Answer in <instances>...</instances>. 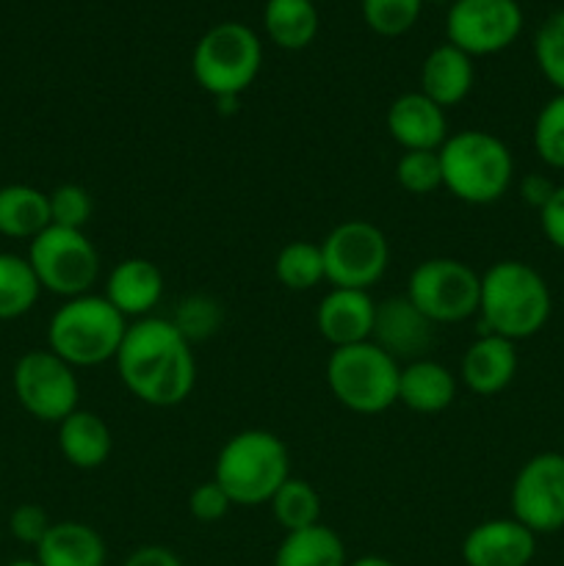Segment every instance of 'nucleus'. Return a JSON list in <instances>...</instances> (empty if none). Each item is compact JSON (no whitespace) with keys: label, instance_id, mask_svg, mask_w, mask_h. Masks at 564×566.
I'll return each mask as SVG.
<instances>
[{"label":"nucleus","instance_id":"obj_1","mask_svg":"<svg viewBox=\"0 0 564 566\" xmlns=\"http://www.w3.org/2000/svg\"><path fill=\"white\" fill-rule=\"evenodd\" d=\"M119 381L136 401L155 409L180 407L197 387L194 343L171 318L133 321L114 359Z\"/></svg>","mask_w":564,"mask_h":566},{"label":"nucleus","instance_id":"obj_5","mask_svg":"<svg viewBox=\"0 0 564 566\" xmlns=\"http://www.w3.org/2000/svg\"><path fill=\"white\" fill-rule=\"evenodd\" d=\"M291 479V457L282 437L265 429L232 434L216 457L213 481L230 495L232 506H263Z\"/></svg>","mask_w":564,"mask_h":566},{"label":"nucleus","instance_id":"obj_15","mask_svg":"<svg viewBox=\"0 0 564 566\" xmlns=\"http://www.w3.org/2000/svg\"><path fill=\"white\" fill-rule=\"evenodd\" d=\"M536 556V536L514 517H495L473 525L462 539L468 566H529Z\"/></svg>","mask_w":564,"mask_h":566},{"label":"nucleus","instance_id":"obj_18","mask_svg":"<svg viewBox=\"0 0 564 566\" xmlns=\"http://www.w3.org/2000/svg\"><path fill=\"white\" fill-rule=\"evenodd\" d=\"M164 274L153 260L127 258L108 271L103 296L133 324L153 315L164 298Z\"/></svg>","mask_w":564,"mask_h":566},{"label":"nucleus","instance_id":"obj_33","mask_svg":"<svg viewBox=\"0 0 564 566\" xmlns=\"http://www.w3.org/2000/svg\"><path fill=\"white\" fill-rule=\"evenodd\" d=\"M424 0H363V20L379 36H404L418 22Z\"/></svg>","mask_w":564,"mask_h":566},{"label":"nucleus","instance_id":"obj_7","mask_svg":"<svg viewBox=\"0 0 564 566\" xmlns=\"http://www.w3.org/2000/svg\"><path fill=\"white\" fill-rule=\"evenodd\" d=\"M401 365L376 343L332 348L326 359V385L341 407L357 415H382L398 403Z\"/></svg>","mask_w":564,"mask_h":566},{"label":"nucleus","instance_id":"obj_12","mask_svg":"<svg viewBox=\"0 0 564 566\" xmlns=\"http://www.w3.org/2000/svg\"><path fill=\"white\" fill-rule=\"evenodd\" d=\"M512 517L534 536L564 528V453L545 451L518 470L509 492Z\"/></svg>","mask_w":564,"mask_h":566},{"label":"nucleus","instance_id":"obj_44","mask_svg":"<svg viewBox=\"0 0 564 566\" xmlns=\"http://www.w3.org/2000/svg\"><path fill=\"white\" fill-rule=\"evenodd\" d=\"M0 539H3V525H0Z\"/></svg>","mask_w":564,"mask_h":566},{"label":"nucleus","instance_id":"obj_23","mask_svg":"<svg viewBox=\"0 0 564 566\" xmlns=\"http://www.w3.org/2000/svg\"><path fill=\"white\" fill-rule=\"evenodd\" d=\"M59 451L72 468L100 470L111 459L114 437L97 412L77 407L59 423Z\"/></svg>","mask_w":564,"mask_h":566},{"label":"nucleus","instance_id":"obj_11","mask_svg":"<svg viewBox=\"0 0 564 566\" xmlns=\"http://www.w3.org/2000/svg\"><path fill=\"white\" fill-rule=\"evenodd\" d=\"M11 387L20 407L39 423L59 426L81 407V381L75 368L50 348L22 354L11 370Z\"/></svg>","mask_w":564,"mask_h":566},{"label":"nucleus","instance_id":"obj_32","mask_svg":"<svg viewBox=\"0 0 564 566\" xmlns=\"http://www.w3.org/2000/svg\"><path fill=\"white\" fill-rule=\"evenodd\" d=\"M396 180L412 197H429L442 188V166L440 149H418V153H404L396 164Z\"/></svg>","mask_w":564,"mask_h":566},{"label":"nucleus","instance_id":"obj_28","mask_svg":"<svg viewBox=\"0 0 564 566\" xmlns=\"http://www.w3.org/2000/svg\"><path fill=\"white\" fill-rule=\"evenodd\" d=\"M321 506H324V503H321L318 490H315L310 481L296 479V475H291L269 501L271 517H274V523L280 525L285 534L318 525Z\"/></svg>","mask_w":564,"mask_h":566},{"label":"nucleus","instance_id":"obj_21","mask_svg":"<svg viewBox=\"0 0 564 566\" xmlns=\"http://www.w3.org/2000/svg\"><path fill=\"white\" fill-rule=\"evenodd\" d=\"M476 70L473 59L453 44H440L426 55L420 66V92L440 108H453L464 103L473 92Z\"/></svg>","mask_w":564,"mask_h":566},{"label":"nucleus","instance_id":"obj_3","mask_svg":"<svg viewBox=\"0 0 564 566\" xmlns=\"http://www.w3.org/2000/svg\"><path fill=\"white\" fill-rule=\"evenodd\" d=\"M442 188L453 199L473 208L495 205L506 197L514 182L512 149L490 130L451 133L440 147Z\"/></svg>","mask_w":564,"mask_h":566},{"label":"nucleus","instance_id":"obj_6","mask_svg":"<svg viewBox=\"0 0 564 566\" xmlns=\"http://www.w3.org/2000/svg\"><path fill=\"white\" fill-rule=\"evenodd\" d=\"M263 66L258 33L243 22H219L202 33L191 55L194 81L213 99H238Z\"/></svg>","mask_w":564,"mask_h":566},{"label":"nucleus","instance_id":"obj_42","mask_svg":"<svg viewBox=\"0 0 564 566\" xmlns=\"http://www.w3.org/2000/svg\"><path fill=\"white\" fill-rule=\"evenodd\" d=\"M9 566H39L36 558H20V562H11Z\"/></svg>","mask_w":564,"mask_h":566},{"label":"nucleus","instance_id":"obj_37","mask_svg":"<svg viewBox=\"0 0 564 566\" xmlns=\"http://www.w3.org/2000/svg\"><path fill=\"white\" fill-rule=\"evenodd\" d=\"M50 517L42 506L36 503H22L14 512L9 514V534L14 536L22 545H31L36 551L39 542L44 539V534L50 531Z\"/></svg>","mask_w":564,"mask_h":566},{"label":"nucleus","instance_id":"obj_45","mask_svg":"<svg viewBox=\"0 0 564 566\" xmlns=\"http://www.w3.org/2000/svg\"><path fill=\"white\" fill-rule=\"evenodd\" d=\"M313 3H315V0H313Z\"/></svg>","mask_w":564,"mask_h":566},{"label":"nucleus","instance_id":"obj_17","mask_svg":"<svg viewBox=\"0 0 564 566\" xmlns=\"http://www.w3.org/2000/svg\"><path fill=\"white\" fill-rule=\"evenodd\" d=\"M385 127L404 153H418V149L437 153L451 136L446 108L431 103L424 92H407L393 99L385 114Z\"/></svg>","mask_w":564,"mask_h":566},{"label":"nucleus","instance_id":"obj_38","mask_svg":"<svg viewBox=\"0 0 564 566\" xmlns=\"http://www.w3.org/2000/svg\"><path fill=\"white\" fill-rule=\"evenodd\" d=\"M540 227L547 243L558 249V252H564V186H556L553 197L540 210Z\"/></svg>","mask_w":564,"mask_h":566},{"label":"nucleus","instance_id":"obj_31","mask_svg":"<svg viewBox=\"0 0 564 566\" xmlns=\"http://www.w3.org/2000/svg\"><path fill=\"white\" fill-rule=\"evenodd\" d=\"M534 59L542 77L564 94V9L547 17L534 36Z\"/></svg>","mask_w":564,"mask_h":566},{"label":"nucleus","instance_id":"obj_34","mask_svg":"<svg viewBox=\"0 0 564 566\" xmlns=\"http://www.w3.org/2000/svg\"><path fill=\"white\" fill-rule=\"evenodd\" d=\"M50 199V224L66 227V230H86L94 213V199L77 182H64L48 193Z\"/></svg>","mask_w":564,"mask_h":566},{"label":"nucleus","instance_id":"obj_2","mask_svg":"<svg viewBox=\"0 0 564 566\" xmlns=\"http://www.w3.org/2000/svg\"><path fill=\"white\" fill-rule=\"evenodd\" d=\"M553 296L545 276L523 260H498L481 274V332L520 343L551 321Z\"/></svg>","mask_w":564,"mask_h":566},{"label":"nucleus","instance_id":"obj_8","mask_svg":"<svg viewBox=\"0 0 564 566\" xmlns=\"http://www.w3.org/2000/svg\"><path fill=\"white\" fill-rule=\"evenodd\" d=\"M25 258L42 291L61 296L64 302L92 293L103 274L97 247L83 230L50 224L28 243Z\"/></svg>","mask_w":564,"mask_h":566},{"label":"nucleus","instance_id":"obj_35","mask_svg":"<svg viewBox=\"0 0 564 566\" xmlns=\"http://www.w3.org/2000/svg\"><path fill=\"white\" fill-rule=\"evenodd\" d=\"M221 310L213 298L208 296H188L186 302H180L171 324L182 332L191 343L205 340L208 335H213L219 329Z\"/></svg>","mask_w":564,"mask_h":566},{"label":"nucleus","instance_id":"obj_19","mask_svg":"<svg viewBox=\"0 0 564 566\" xmlns=\"http://www.w3.org/2000/svg\"><path fill=\"white\" fill-rule=\"evenodd\" d=\"M518 376V343L479 332L464 352L459 379L473 396H498Z\"/></svg>","mask_w":564,"mask_h":566},{"label":"nucleus","instance_id":"obj_25","mask_svg":"<svg viewBox=\"0 0 564 566\" xmlns=\"http://www.w3.org/2000/svg\"><path fill=\"white\" fill-rule=\"evenodd\" d=\"M274 566H348V553L341 534L318 523L282 536Z\"/></svg>","mask_w":564,"mask_h":566},{"label":"nucleus","instance_id":"obj_27","mask_svg":"<svg viewBox=\"0 0 564 566\" xmlns=\"http://www.w3.org/2000/svg\"><path fill=\"white\" fill-rule=\"evenodd\" d=\"M36 274L28 258L14 252H0V321H14L31 313L39 302Z\"/></svg>","mask_w":564,"mask_h":566},{"label":"nucleus","instance_id":"obj_16","mask_svg":"<svg viewBox=\"0 0 564 566\" xmlns=\"http://www.w3.org/2000/svg\"><path fill=\"white\" fill-rule=\"evenodd\" d=\"M376 302L370 291L330 287L315 310V329L332 348L368 343L374 335Z\"/></svg>","mask_w":564,"mask_h":566},{"label":"nucleus","instance_id":"obj_9","mask_svg":"<svg viewBox=\"0 0 564 566\" xmlns=\"http://www.w3.org/2000/svg\"><path fill=\"white\" fill-rule=\"evenodd\" d=\"M407 298L437 326L479 315L481 274L457 258L420 260L407 276Z\"/></svg>","mask_w":564,"mask_h":566},{"label":"nucleus","instance_id":"obj_20","mask_svg":"<svg viewBox=\"0 0 564 566\" xmlns=\"http://www.w3.org/2000/svg\"><path fill=\"white\" fill-rule=\"evenodd\" d=\"M459 381L451 368L437 359H415L398 374V403L418 415H440L457 401Z\"/></svg>","mask_w":564,"mask_h":566},{"label":"nucleus","instance_id":"obj_41","mask_svg":"<svg viewBox=\"0 0 564 566\" xmlns=\"http://www.w3.org/2000/svg\"><path fill=\"white\" fill-rule=\"evenodd\" d=\"M348 566H398V564H393L390 558L385 556H359L354 558V562H348Z\"/></svg>","mask_w":564,"mask_h":566},{"label":"nucleus","instance_id":"obj_40","mask_svg":"<svg viewBox=\"0 0 564 566\" xmlns=\"http://www.w3.org/2000/svg\"><path fill=\"white\" fill-rule=\"evenodd\" d=\"M553 191H556V182L547 180L545 175H525L523 180H520V197H523V202L529 205V208H534L536 213H540L542 208L547 205V199L553 197Z\"/></svg>","mask_w":564,"mask_h":566},{"label":"nucleus","instance_id":"obj_22","mask_svg":"<svg viewBox=\"0 0 564 566\" xmlns=\"http://www.w3.org/2000/svg\"><path fill=\"white\" fill-rule=\"evenodd\" d=\"M105 562H108V545L103 534L77 520L53 523L36 545L39 566H105Z\"/></svg>","mask_w":564,"mask_h":566},{"label":"nucleus","instance_id":"obj_29","mask_svg":"<svg viewBox=\"0 0 564 566\" xmlns=\"http://www.w3.org/2000/svg\"><path fill=\"white\" fill-rule=\"evenodd\" d=\"M274 276L282 287L293 293H304L326 282L324 274V254L321 243L291 241L280 249L274 260Z\"/></svg>","mask_w":564,"mask_h":566},{"label":"nucleus","instance_id":"obj_46","mask_svg":"<svg viewBox=\"0 0 564 566\" xmlns=\"http://www.w3.org/2000/svg\"><path fill=\"white\" fill-rule=\"evenodd\" d=\"M562 453H564V451H562Z\"/></svg>","mask_w":564,"mask_h":566},{"label":"nucleus","instance_id":"obj_30","mask_svg":"<svg viewBox=\"0 0 564 566\" xmlns=\"http://www.w3.org/2000/svg\"><path fill=\"white\" fill-rule=\"evenodd\" d=\"M534 149L547 169L564 171V94H553L536 114Z\"/></svg>","mask_w":564,"mask_h":566},{"label":"nucleus","instance_id":"obj_39","mask_svg":"<svg viewBox=\"0 0 564 566\" xmlns=\"http://www.w3.org/2000/svg\"><path fill=\"white\" fill-rule=\"evenodd\" d=\"M122 566H186V564H182V558L177 556L171 547L142 545L125 558V564Z\"/></svg>","mask_w":564,"mask_h":566},{"label":"nucleus","instance_id":"obj_13","mask_svg":"<svg viewBox=\"0 0 564 566\" xmlns=\"http://www.w3.org/2000/svg\"><path fill=\"white\" fill-rule=\"evenodd\" d=\"M523 31L518 0H453L446 17L448 44L476 55H495L512 48Z\"/></svg>","mask_w":564,"mask_h":566},{"label":"nucleus","instance_id":"obj_24","mask_svg":"<svg viewBox=\"0 0 564 566\" xmlns=\"http://www.w3.org/2000/svg\"><path fill=\"white\" fill-rule=\"evenodd\" d=\"M50 227V199L39 188L11 182L0 188V235L31 243Z\"/></svg>","mask_w":564,"mask_h":566},{"label":"nucleus","instance_id":"obj_36","mask_svg":"<svg viewBox=\"0 0 564 566\" xmlns=\"http://www.w3.org/2000/svg\"><path fill=\"white\" fill-rule=\"evenodd\" d=\"M230 495H227V492L221 490V484H216L213 479L202 481V484H199L197 490H191V495H188V514H191L194 520H199V523H219V520H224L227 514H230Z\"/></svg>","mask_w":564,"mask_h":566},{"label":"nucleus","instance_id":"obj_10","mask_svg":"<svg viewBox=\"0 0 564 566\" xmlns=\"http://www.w3.org/2000/svg\"><path fill=\"white\" fill-rule=\"evenodd\" d=\"M324 274L332 287L370 291L390 265V241L376 224L365 219H348L332 227L321 241Z\"/></svg>","mask_w":564,"mask_h":566},{"label":"nucleus","instance_id":"obj_14","mask_svg":"<svg viewBox=\"0 0 564 566\" xmlns=\"http://www.w3.org/2000/svg\"><path fill=\"white\" fill-rule=\"evenodd\" d=\"M437 324H431L418 307L401 296H390L385 302H376V318H374V335L370 343L390 354L398 365L415 363L429 354L431 343H435Z\"/></svg>","mask_w":564,"mask_h":566},{"label":"nucleus","instance_id":"obj_43","mask_svg":"<svg viewBox=\"0 0 564 566\" xmlns=\"http://www.w3.org/2000/svg\"><path fill=\"white\" fill-rule=\"evenodd\" d=\"M431 3H446V0H431Z\"/></svg>","mask_w":564,"mask_h":566},{"label":"nucleus","instance_id":"obj_4","mask_svg":"<svg viewBox=\"0 0 564 566\" xmlns=\"http://www.w3.org/2000/svg\"><path fill=\"white\" fill-rule=\"evenodd\" d=\"M130 321L100 293L66 298L48 324V348L72 368L114 363Z\"/></svg>","mask_w":564,"mask_h":566},{"label":"nucleus","instance_id":"obj_26","mask_svg":"<svg viewBox=\"0 0 564 566\" xmlns=\"http://www.w3.org/2000/svg\"><path fill=\"white\" fill-rule=\"evenodd\" d=\"M263 25L276 48L304 50L318 33V11L313 0H269Z\"/></svg>","mask_w":564,"mask_h":566}]
</instances>
